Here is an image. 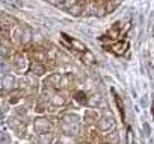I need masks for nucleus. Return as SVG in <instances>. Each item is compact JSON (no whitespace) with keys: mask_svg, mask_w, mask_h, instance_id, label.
I'll use <instances>...</instances> for the list:
<instances>
[{"mask_svg":"<svg viewBox=\"0 0 154 144\" xmlns=\"http://www.w3.org/2000/svg\"><path fill=\"white\" fill-rule=\"evenodd\" d=\"M68 14H71L72 17H83V15H89L88 14V9L85 5L79 3V2H75L74 5H71L69 8H66Z\"/></svg>","mask_w":154,"mask_h":144,"instance_id":"nucleus-8","label":"nucleus"},{"mask_svg":"<svg viewBox=\"0 0 154 144\" xmlns=\"http://www.w3.org/2000/svg\"><path fill=\"white\" fill-rule=\"evenodd\" d=\"M107 50H110L113 55H118V56H121V55H124L125 52H127V49H128V43L125 41V40H121V41H115L113 44H110L109 47H106Z\"/></svg>","mask_w":154,"mask_h":144,"instance_id":"nucleus-6","label":"nucleus"},{"mask_svg":"<svg viewBox=\"0 0 154 144\" xmlns=\"http://www.w3.org/2000/svg\"><path fill=\"white\" fill-rule=\"evenodd\" d=\"M56 144H63V142H62V141H57V142H56Z\"/></svg>","mask_w":154,"mask_h":144,"instance_id":"nucleus-28","label":"nucleus"},{"mask_svg":"<svg viewBox=\"0 0 154 144\" xmlns=\"http://www.w3.org/2000/svg\"><path fill=\"white\" fill-rule=\"evenodd\" d=\"M60 81H62V75L60 73H51L50 76H47L44 79V85L51 87L54 90H59L60 88Z\"/></svg>","mask_w":154,"mask_h":144,"instance_id":"nucleus-9","label":"nucleus"},{"mask_svg":"<svg viewBox=\"0 0 154 144\" xmlns=\"http://www.w3.org/2000/svg\"><path fill=\"white\" fill-rule=\"evenodd\" d=\"M69 91L68 90H57L53 96H51V99H50V105L53 106V108H60V106H65L66 103H68V100H69Z\"/></svg>","mask_w":154,"mask_h":144,"instance_id":"nucleus-1","label":"nucleus"},{"mask_svg":"<svg viewBox=\"0 0 154 144\" xmlns=\"http://www.w3.org/2000/svg\"><path fill=\"white\" fill-rule=\"evenodd\" d=\"M82 61L85 62V64H88V65H91V64H94V61H95V58H94V55L89 52V50H86V52H83L82 53Z\"/></svg>","mask_w":154,"mask_h":144,"instance_id":"nucleus-21","label":"nucleus"},{"mask_svg":"<svg viewBox=\"0 0 154 144\" xmlns=\"http://www.w3.org/2000/svg\"><path fill=\"white\" fill-rule=\"evenodd\" d=\"M15 114H17L18 117H24V115H26V108H17Z\"/></svg>","mask_w":154,"mask_h":144,"instance_id":"nucleus-25","label":"nucleus"},{"mask_svg":"<svg viewBox=\"0 0 154 144\" xmlns=\"http://www.w3.org/2000/svg\"><path fill=\"white\" fill-rule=\"evenodd\" d=\"M15 84H17V82H15V78L11 76V75H6V76L3 78V81H2V93L6 94V93L15 90Z\"/></svg>","mask_w":154,"mask_h":144,"instance_id":"nucleus-11","label":"nucleus"},{"mask_svg":"<svg viewBox=\"0 0 154 144\" xmlns=\"http://www.w3.org/2000/svg\"><path fill=\"white\" fill-rule=\"evenodd\" d=\"M97 127H98V130H101V132H109V130H112V129L115 127V120H113L112 114H110V112H104V114L98 118Z\"/></svg>","mask_w":154,"mask_h":144,"instance_id":"nucleus-3","label":"nucleus"},{"mask_svg":"<svg viewBox=\"0 0 154 144\" xmlns=\"http://www.w3.org/2000/svg\"><path fill=\"white\" fill-rule=\"evenodd\" d=\"M103 141H109V142H112V144H116V141H118V135H116V132L106 133V135L103 136Z\"/></svg>","mask_w":154,"mask_h":144,"instance_id":"nucleus-22","label":"nucleus"},{"mask_svg":"<svg viewBox=\"0 0 154 144\" xmlns=\"http://www.w3.org/2000/svg\"><path fill=\"white\" fill-rule=\"evenodd\" d=\"M29 71H30L33 76H36V78L44 76V75H45V71H47V65H45L44 62L30 61V64H29Z\"/></svg>","mask_w":154,"mask_h":144,"instance_id":"nucleus-5","label":"nucleus"},{"mask_svg":"<svg viewBox=\"0 0 154 144\" xmlns=\"http://www.w3.org/2000/svg\"><path fill=\"white\" fill-rule=\"evenodd\" d=\"M127 144H134V133H133L131 127L127 129Z\"/></svg>","mask_w":154,"mask_h":144,"instance_id":"nucleus-24","label":"nucleus"},{"mask_svg":"<svg viewBox=\"0 0 154 144\" xmlns=\"http://www.w3.org/2000/svg\"><path fill=\"white\" fill-rule=\"evenodd\" d=\"M59 129L62 130V133H66V135H77L80 132V126H79V121H69V120H65L62 118L59 121Z\"/></svg>","mask_w":154,"mask_h":144,"instance_id":"nucleus-2","label":"nucleus"},{"mask_svg":"<svg viewBox=\"0 0 154 144\" xmlns=\"http://www.w3.org/2000/svg\"><path fill=\"white\" fill-rule=\"evenodd\" d=\"M100 144H112V142H109V141H101Z\"/></svg>","mask_w":154,"mask_h":144,"instance_id":"nucleus-27","label":"nucleus"},{"mask_svg":"<svg viewBox=\"0 0 154 144\" xmlns=\"http://www.w3.org/2000/svg\"><path fill=\"white\" fill-rule=\"evenodd\" d=\"M113 94H115V100H116V105H118V108H119V111H121V114L124 115V103H122V100H121V97L113 91Z\"/></svg>","mask_w":154,"mask_h":144,"instance_id":"nucleus-23","label":"nucleus"},{"mask_svg":"<svg viewBox=\"0 0 154 144\" xmlns=\"http://www.w3.org/2000/svg\"><path fill=\"white\" fill-rule=\"evenodd\" d=\"M100 115H98V111L97 109H86L85 111V115H83V124L86 126H94L95 121H98Z\"/></svg>","mask_w":154,"mask_h":144,"instance_id":"nucleus-10","label":"nucleus"},{"mask_svg":"<svg viewBox=\"0 0 154 144\" xmlns=\"http://www.w3.org/2000/svg\"><path fill=\"white\" fill-rule=\"evenodd\" d=\"M18 24H20V23H18L17 18H14L12 15H8L6 12H2V27H5V29H11V27L18 26Z\"/></svg>","mask_w":154,"mask_h":144,"instance_id":"nucleus-13","label":"nucleus"},{"mask_svg":"<svg viewBox=\"0 0 154 144\" xmlns=\"http://www.w3.org/2000/svg\"><path fill=\"white\" fill-rule=\"evenodd\" d=\"M12 62H14V67L18 70V71H23L27 65V61H26V56L23 53H17L14 58H12Z\"/></svg>","mask_w":154,"mask_h":144,"instance_id":"nucleus-14","label":"nucleus"},{"mask_svg":"<svg viewBox=\"0 0 154 144\" xmlns=\"http://www.w3.org/2000/svg\"><path fill=\"white\" fill-rule=\"evenodd\" d=\"M9 127H12L14 130H17V132H21V129H24V123L20 120V118H17V117H12V118H9Z\"/></svg>","mask_w":154,"mask_h":144,"instance_id":"nucleus-19","label":"nucleus"},{"mask_svg":"<svg viewBox=\"0 0 154 144\" xmlns=\"http://www.w3.org/2000/svg\"><path fill=\"white\" fill-rule=\"evenodd\" d=\"M54 139L51 132H44V133H38V144H51Z\"/></svg>","mask_w":154,"mask_h":144,"instance_id":"nucleus-18","label":"nucleus"},{"mask_svg":"<svg viewBox=\"0 0 154 144\" xmlns=\"http://www.w3.org/2000/svg\"><path fill=\"white\" fill-rule=\"evenodd\" d=\"M74 99L77 100L79 105H86L88 103V94L85 91H75L74 93Z\"/></svg>","mask_w":154,"mask_h":144,"instance_id":"nucleus-20","label":"nucleus"},{"mask_svg":"<svg viewBox=\"0 0 154 144\" xmlns=\"http://www.w3.org/2000/svg\"><path fill=\"white\" fill-rule=\"evenodd\" d=\"M74 76L71 73H66V75H62V81H60V88L59 90H69L72 85H74Z\"/></svg>","mask_w":154,"mask_h":144,"instance_id":"nucleus-16","label":"nucleus"},{"mask_svg":"<svg viewBox=\"0 0 154 144\" xmlns=\"http://www.w3.org/2000/svg\"><path fill=\"white\" fill-rule=\"evenodd\" d=\"M33 108H35V111H36L38 114H42L44 111H47V99H44V97L39 96L38 100H35Z\"/></svg>","mask_w":154,"mask_h":144,"instance_id":"nucleus-17","label":"nucleus"},{"mask_svg":"<svg viewBox=\"0 0 154 144\" xmlns=\"http://www.w3.org/2000/svg\"><path fill=\"white\" fill-rule=\"evenodd\" d=\"M62 38H63L65 41H68L69 49H72V50H75V52H80V53H83V52H86V50H88V49H86V46H85L82 41L75 40V38H71V37H68L66 34H62Z\"/></svg>","mask_w":154,"mask_h":144,"instance_id":"nucleus-7","label":"nucleus"},{"mask_svg":"<svg viewBox=\"0 0 154 144\" xmlns=\"http://www.w3.org/2000/svg\"><path fill=\"white\" fill-rule=\"evenodd\" d=\"M121 30H122V24H121L119 21L113 23V26L107 30V34H106V38H104V40H107V41H110V40H116V38L119 37Z\"/></svg>","mask_w":154,"mask_h":144,"instance_id":"nucleus-12","label":"nucleus"},{"mask_svg":"<svg viewBox=\"0 0 154 144\" xmlns=\"http://www.w3.org/2000/svg\"><path fill=\"white\" fill-rule=\"evenodd\" d=\"M33 129H35V132H38V133L50 132V129H51V120L47 118V117L39 115V117H36V118L33 120Z\"/></svg>","mask_w":154,"mask_h":144,"instance_id":"nucleus-4","label":"nucleus"},{"mask_svg":"<svg viewBox=\"0 0 154 144\" xmlns=\"http://www.w3.org/2000/svg\"><path fill=\"white\" fill-rule=\"evenodd\" d=\"M21 97H24V93H23V90H20V88H15V90H12V91L8 93V102H9L11 105L18 103V102L21 100Z\"/></svg>","mask_w":154,"mask_h":144,"instance_id":"nucleus-15","label":"nucleus"},{"mask_svg":"<svg viewBox=\"0 0 154 144\" xmlns=\"http://www.w3.org/2000/svg\"><path fill=\"white\" fill-rule=\"evenodd\" d=\"M74 144H88L86 141H77V142H74Z\"/></svg>","mask_w":154,"mask_h":144,"instance_id":"nucleus-26","label":"nucleus"}]
</instances>
